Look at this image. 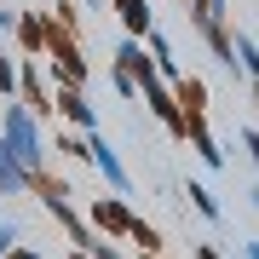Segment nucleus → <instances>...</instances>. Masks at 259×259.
Returning a JSON list of instances; mask_svg holds the SVG:
<instances>
[{
	"mask_svg": "<svg viewBox=\"0 0 259 259\" xmlns=\"http://www.w3.org/2000/svg\"><path fill=\"white\" fill-rule=\"evenodd\" d=\"M52 18L64 23V29H75V35H81V6H75V0H52Z\"/></svg>",
	"mask_w": 259,
	"mask_h": 259,
	"instance_id": "19",
	"label": "nucleus"
},
{
	"mask_svg": "<svg viewBox=\"0 0 259 259\" xmlns=\"http://www.w3.org/2000/svg\"><path fill=\"white\" fill-rule=\"evenodd\" d=\"M69 259H87V253H81V248H75V253H69Z\"/></svg>",
	"mask_w": 259,
	"mask_h": 259,
	"instance_id": "30",
	"label": "nucleus"
},
{
	"mask_svg": "<svg viewBox=\"0 0 259 259\" xmlns=\"http://www.w3.org/2000/svg\"><path fill=\"white\" fill-rule=\"evenodd\" d=\"M6 259H40V248H23V242H12V248H6Z\"/></svg>",
	"mask_w": 259,
	"mask_h": 259,
	"instance_id": "24",
	"label": "nucleus"
},
{
	"mask_svg": "<svg viewBox=\"0 0 259 259\" xmlns=\"http://www.w3.org/2000/svg\"><path fill=\"white\" fill-rule=\"evenodd\" d=\"M12 242H23V225L12 219V213H0V259H6V248Z\"/></svg>",
	"mask_w": 259,
	"mask_h": 259,
	"instance_id": "21",
	"label": "nucleus"
},
{
	"mask_svg": "<svg viewBox=\"0 0 259 259\" xmlns=\"http://www.w3.org/2000/svg\"><path fill=\"white\" fill-rule=\"evenodd\" d=\"M185 6H190V23H196V29L231 23V0H185Z\"/></svg>",
	"mask_w": 259,
	"mask_h": 259,
	"instance_id": "15",
	"label": "nucleus"
},
{
	"mask_svg": "<svg viewBox=\"0 0 259 259\" xmlns=\"http://www.w3.org/2000/svg\"><path fill=\"white\" fill-rule=\"evenodd\" d=\"M231 58H236V75H242V81L259 87V40L248 35V29H231Z\"/></svg>",
	"mask_w": 259,
	"mask_h": 259,
	"instance_id": "13",
	"label": "nucleus"
},
{
	"mask_svg": "<svg viewBox=\"0 0 259 259\" xmlns=\"http://www.w3.org/2000/svg\"><path fill=\"white\" fill-rule=\"evenodd\" d=\"M87 167L104 179V190H110V196H133V173H127L121 150L104 139V133H87Z\"/></svg>",
	"mask_w": 259,
	"mask_h": 259,
	"instance_id": "2",
	"label": "nucleus"
},
{
	"mask_svg": "<svg viewBox=\"0 0 259 259\" xmlns=\"http://www.w3.org/2000/svg\"><path fill=\"white\" fill-rule=\"evenodd\" d=\"M196 259H225V253L213 248V242H196Z\"/></svg>",
	"mask_w": 259,
	"mask_h": 259,
	"instance_id": "26",
	"label": "nucleus"
},
{
	"mask_svg": "<svg viewBox=\"0 0 259 259\" xmlns=\"http://www.w3.org/2000/svg\"><path fill=\"white\" fill-rule=\"evenodd\" d=\"M87 225H93L98 236H110V242H121L127 236V225H133V207H127V196H93V202H87V213H81Z\"/></svg>",
	"mask_w": 259,
	"mask_h": 259,
	"instance_id": "5",
	"label": "nucleus"
},
{
	"mask_svg": "<svg viewBox=\"0 0 259 259\" xmlns=\"http://www.w3.org/2000/svg\"><path fill=\"white\" fill-rule=\"evenodd\" d=\"M179 144H190L202 167H225V150H219V139H213L207 115H185V139H179Z\"/></svg>",
	"mask_w": 259,
	"mask_h": 259,
	"instance_id": "8",
	"label": "nucleus"
},
{
	"mask_svg": "<svg viewBox=\"0 0 259 259\" xmlns=\"http://www.w3.org/2000/svg\"><path fill=\"white\" fill-rule=\"evenodd\" d=\"M12 23H18V12H12V6H0V40H12Z\"/></svg>",
	"mask_w": 259,
	"mask_h": 259,
	"instance_id": "23",
	"label": "nucleus"
},
{
	"mask_svg": "<svg viewBox=\"0 0 259 259\" xmlns=\"http://www.w3.org/2000/svg\"><path fill=\"white\" fill-rule=\"evenodd\" d=\"M0 150L23 167V173H40L47 167V121H35L18 98H6V115H0Z\"/></svg>",
	"mask_w": 259,
	"mask_h": 259,
	"instance_id": "1",
	"label": "nucleus"
},
{
	"mask_svg": "<svg viewBox=\"0 0 259 259\" xmlns=\"http://www.w3.org/2000/svg\"><path fill=\"white\" fill-rule=\"evenodd\" d=\"M248 207H253V213H259V185H248Z\"/></svg>",
	"mask_w": 259,
	"mask_h": 259,
	"instance_id": "28",
	"label": "nucleus"
},
{
	"mask_svg": "<svg viewBox=\"0 0 259 259\" xmlns=\"http://www.w3.org/2000/svg\"><path fill=\"white\" fill-rule=\"evenodd\" d=\"M12 40H18L23 58H40L47 47V12H18V23H12Z\"/></svg>",
	"mask_w": 259,
	"mask_h": 259,
	"instance_id": "10",
	"label": "nucleus"
},
{
	"mask_svg": "<svg viewBox=\"0 0 259 259\" xmlns=\"http://www.w3.org/2000/svg\"><path fill=\"white\" fill-rule=\"evenodd\" d=\"M242 144H248V156H253V167H259V127H248V133H242Z\"/></svg>",
	"mask_w": 259,
	"mask_h": 259,
	"instance_id": "25",
	"label": "nucleus"
},
{
	"mask_svg": "<svg viewBox=\"0 0 259 259\" xmlns=\"http://www.w3.org/2000/svg\"><path fill=\"white\" fill-rule=\"evenodd\" d=\"M185 196H190V207L202 213L207 225H219V219H225V207H219V196H213L207 185H196V179H190V185H185Z\"/></svg>",
	"mask_w": 259,
	"mask_h": 259,
	"instance_id": "16",
	"label": "nucleus"
},
{
	"mask_svg": "<svg viewBox=\"0 0 259 259\" xmlns=\"http://www.w3.org/2000/svg\"><path fill=\"white\" fill-rule=\"evenodd\" d=\"M0 196H29V173L0 150Z\"/></svg>",
	"mask_w": 259,
	"mask_h": 259,
	"instance_id": "17",
	"label": "nucleus"
},
{
	"mask_svg": "<svg viewBox=\"0 0 259 259\" xmlns=\"http://www.w3.org/2000/svg\"><path fill=\"white\" fill-rule=\"evenodd\" d=\"M139 98L150 104V115H156L161 127L173 133V139H185V115H179V104H173V87H167L161 75H156V81H144V87H139Z\"/></svg>",
	"mask_w": 259,
	"mask_h": 259,
	"instance_id": "6",
	"label": "nucleus"
},
{
	"mask_svg": "<svg viewBox=\"0 0 259 259\" xmlns=\"http://www.w3.org/2000/svg\"><path fill=\"white\" fill-rule=\"evenodd\" d=\"M110 87H115V98H127V104H139V87H133V81H127V75H121V69H110Z\"/></svg>",
	"mask_w": 259,
	"mask_h": 259,
	"instance_id": "22",
	"label": "nucleus"
},
{
	"mask_svg": "<svg viewBox=\"0 0 259 259\" xmlns=\"http://www.w3.org/2000/svg\"><path fill=\"white\" fill-rule=\"evenodd\" d=\"M12 93H18V58L0 52V98H12Z\"/></svg>",
	"mask_w": 259,
	"mask_h": 259,
	"instance_id": "20",
	"label": "nucleus"
},
{
	"mask_svg": "<svg viewBox=\"0 0 259 259\" xmlns=\"http://www.w3.org/2000/svg\"><path fill=\"white\" fill-rule=\"evenodd\" d=\"M110 69H121L133 87H144V81H156V64H150V52H144V40H133V35H121L115 40V58H110Z\"/></svg>",
	"mask_w": 259,
	"mask_h": 259,
	"instance_id": "7",
	"label": "nucleus"
},
{
	"mask_svg": "<svg viewBox=\"0 0 259 259\" xmlns=\"http://www.w3.org/2000/svg\"><path fill=\"white\" fill-rule=\"evenodd\" d=\"M121 242H133V248H139L144 259H150V253H167V236L156 231V225H144L139 213H133V225H127V236H121Z\"/></svg>",
	"mask_w": 259,
	"mask_h": 259,
	"instance_id": "14",
	"label": "nucleus"
},
{
	"mask_svg": "<svg viewBox=\"0 0 259 259\" xmlns=\"http://www.w3.org/2000/svg\"><path fill=\"white\" fill-rule=\"evenodd\" d=\"M87 6H93V12H104V0H87Z\"/></svg>",
	"mask_w": 259,
	"mask_h": 259,
	"instance_id": "29",
	"label": "nucleus"
},
{
	"mask_svg": "<svg viewBox=\"0 0 259 259\" xmlns=\"http://www.w3.org/2000/svg\"><path fill=\"white\" fill-rule=\"evenodd\" d=\"M104 6L121 18V35H133V40H144L150 29H156V12H150V0H104Z\"/></svg>",
	"mask_w": 259,
	"mask_h": 259,
	"instance_id": "9",
	"label": "nucleus"
},
{
	"mask_svg": "<svg viewBox=\"0 0 259 259\" xmlns=\"http://www.w3.org/2000/svg\"><path fill=\"white\" fill-rule=\"evenodd\" d=\"M52 115L75 133H98V110L87 104V87H69V81H52Z\"/></svg>",
	"mask_w": 259,
	"mask_h": 259,
	"instance_id": "4",
	"label": "nucleus"
},
{
	"mask_svg": "<svg viewBox=\"0 0 259 259\" xmlns=\"http://www.w3.org/2000/svg\"><path fill=\"white\" fill-rule=\"evenodd\" d=\"M47 150H58V156H69V161H87V133H75V127H58Z\"/></svg>",
	"mask_w": 259,
	"mask_h": 259,
	"instance_id": "18",
	"label": "nucleus"
},
{
	"mask_svg": "<svg viewBox=\"0 0 259 259\" xmlns=\"http://www.w3.org/2000/svg\"><path fill=\"white\" fill-rule=\"evenodd\" d=\"M242 259H259V236H253V242H242Z\"/></svg>",
	"mask_w": 259,
	"mask_h": 259,
	"instance_id": "27",
	"label": "nucleus"
},
{
	"mask_svg": "<svg viewBox=\"0 0 259 259\" xmlns=\"http://www.w3.org/2000/svg\"><path fill=\"white\" fill-rule=\"evenodd\" d=\"M12 98H18L35 121H52V87H47V64H40V58H18V93Z\"/></svg>",
	"mask_w": 259,
	"mask_h": 259,
	"instance_id": "3",
	"label": "nucleus"
},
{
	"mask_svg": "<svg viewBox=\"0 0 259 259\" xmlns=\"http://www.w3.org/2000/svg\"><path fill=\"white\" fill-rule=\"evenodd\" d=\"M150 259H161V253H150Z\"/></svg>",
	"mask_w": 259,
	"mask_h": 259,
	"instance_id": "31",
	"label": "nucleus"
},
{
	"mask_svg": "<svg viewBox=\"0 0 259 259\" xmlns=\"http://www.w3.org/2000/svg\"><path fill=\"white\" fill-rule=\"evenodd\" d=\"M144 52H150V64H156L161 81H179V75H185V69H179V58H173V40H167V29H161V23L144 35Z\"/></svg>",
	"mask_w": 259,
	"mask_h": 259,
	"instance_id": "12",
	"label": "nucleus"
},
{
	"mask_svg": "<svg viewBox=\"0 0 259 259\" xmlns=\"http://www.w3.org/2000/svg\"><path fill=\"white\" fill-rule=\"evenodd\" d=\"M173 87V104H179V115H207V81L202 75H179V81H167Z\"/></svg>",
	"mask_w": 259,
	"mask_h": 259,
	"instance_id": "11",
	"label": "nucleus"
}]
</instances>
